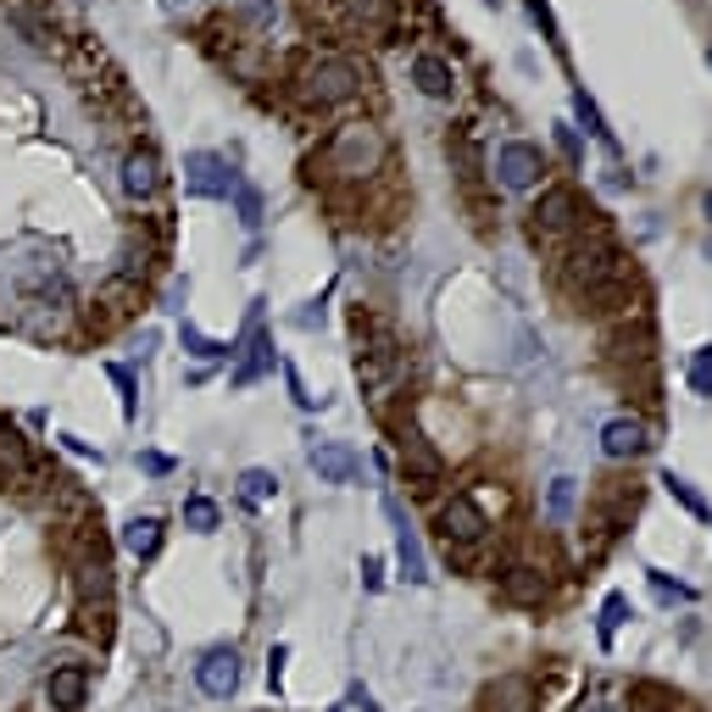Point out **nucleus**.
Wrapping results in <instances>:
<instances>
[{"label":"nucleus","mask_w":712,"mask_h":712,"mask_svg":"<svg viewBox=\"0 0 712 712\" xmlns=\"http://www.w3.org/2000/svg\"><path fill=\"white\" fill-rule=\"evenodd\" d=\"M317 167L328 178H373L378 167H385V134H378L373 123H340L335 134H328V146L317 151Z\"/></svg>","instance_id":"obj_1"},{"label":"nucleus","mask_w":712,"mask_h":712,"mask_svg":"<svg viewBox=\"0 0 712 712\" xmlns=\"http://www.w3.org/2000/svg\"><path fill=\"white\" fill-rule=\"evenodd\" d=\"M296 89H301L307 107H346V101H357V95L367 89V67L357 57H335V51H328V57H312L301 67Z\"/></svg>","instance_id":"obj_2"},{"label":"nucleus","mask_w":712,"mask_h":712,"mask_svg":"<svg viewBox=\"0 0 712 712\" xmlns=\"http://www.w3.org/2000/svg\"><path fill=\"white\" fill-rule=\"evenodd\" d=\"M567 284H574L579 296H619L624 290V262L607 246H585V251L567 257Z\"/></svg>","instance_id":"obj_3"},{"label":"nucleus","mask_w":712,"mask_h":712,"mask_svg":"<svg viewBox=\"0 0 712 712\" xmlns=\"http://www.w3.org/2000/svg\"><path fill=\"white\" fill-rule=\"evenodd\" d=\"M540 173H546V151L540 146H529V139H507V146L496 151V178H501V189H535L540 184Z\"/></svg>","instance_id":"obj_4"},{"label":"nucleus","mask_w":712,"mask_h":712,"mask_svg":"<svg viewBox=\"0 0 712 712\" xmlns=\"http://www.w3.org/2000/svg\"><path fill=\"white\" fill-rule=\"evenodd\" d=\"M440 535L446 546H479L490 535V512L479 507V496H451L440 507Z\"/></svg>","instance_id":"obj_5"},{"label":"nucleus","mask_w":712,"mask_h":712,"mask_svg":"<svg viewBox=\"0 0 712 712\" xmlns=\"http://www.w3.org/2000/svg\"><path fill=\"white\" fill-rule=\"evenodd\" d=\"M184 184H189V196L228 201L240 178L228 173V162H223V157H212V151H189V157H184Z\"/></svg>","instance_id":"obj_6"},{"label":"nucleus","mask_w":712,"mask_h":712,"mask_svg":"<svg viewBox=\"0 0 712 712\" xmlns=\"http://www.w3.org/2000/svg\"><path fill=\"white\" fill-rule=\"evenodd\" d=\"M307 462H312V473L323 485H357V473H362V457L346 440H312Z\"/></svg>","instance_id":"obj_7"},{"label":"nucleus","mask_w":712,"mask_h":712,"mask_svg":"<svg viewBox=\"0 0 712 712\" xmlns=\"http://www.w3.org/2000/svg\"><path fill=\"white\" fill-rule=\"evenodd\" d=\"M196 685H201L212 701L234 696V690H240V651H234V646H212V651L196 662Z\"/></svg>","instance_id":"obj_8"},{"label":"nucleus","mask_w":712,"mask_h":712,"mask_svg":"<svg viewBox=\"0 0 712 712\" xmlns=\"http://www.w3.org/2000/svg\"><path fill=\"white\" fill-rule=\"evenodd\" d=\"M579 217H585V212H579V196H574L567 184L546 189V196L535 201V228H540V234H567Z\"/></svg>","instance_id":"obj_9"},{"label":"nucleus","mask_w":712,"mask_h":712,"mask_svg":"<svg viewBox=\"0 0 712 712\" xmlns=\"http://www.w3.org/2000/svg\"><path fill=\"white\" fill-rule=\"evenodd\" d=\"M385 512H390V524H396V557H401V574H407L412 585H423V579H429V562H423L417 529L407 524V512H401V501H396V496H385Z\"/></svg>","instance_id":"obj_10"},{"label":"nucleus","mask_w":712,"mask_h":712,"mask_svg":"<svg viewBox=\"0 0 712 712\" xmlns=\"http://www.w3.org/2000/svg\"><path fill=\"white\" fill-rule=\"evenodd\" d=\"M601 451H607L612 462L646 457V451H651V435H646V423H640V417H612L607 429H601Z\"/></svg>","instance_id":"obj_11"},{"label":"nucleus","mask_w":712,"mask_h":712,"mask_svg":"<svg viewBox=\"0 0 712 712\" xmlns=\"http://www.w3.org/2000/svg\"><path fill=\"white\" fill-rule=\"evenodd\" d=\"M267 367H273V340H267L262 317L251 312V335H246V357H240V367H234V390H251Z\"/></svg>","instance_id":"obj_12"},{"label":"nucleus","mask_w":712,"mask_h":712,"mask_svg":"<svg viewBox=\"0 0 712 712\" xmlns=\"http://www.w3.org/2000/svg\"><path fill=\"white\" fill-rule=\"evenodd\" d=\"M401 457H407V479H412V490H435L440 485V457L423 446V435L417 429H401Z\"/></svg>","instance_id":"obj_13"},{"label":"nucleus","mask_w":712,"mask_h":712,"mask_svg":"<svg viewBox=\"0 0 712 712\" xmlns=\"http://www.w3.org/2000/svg\"><path fill=\"white\" fill-rule=\"evenodd\" d=\"M89 696V669H78V662H67V669H57L51 679H45V701H51L57 712H78Z\"/></svg>","instance_id":"obj_14"},{"label":"nucleus","mask_w":712,"mask_h":712,"mask_svg":"<svg viewBox=\"0 0 712 712\" xmlns=\"http://www.w3.org/2000/svg\"><path fill=\"white\" fill-rule=\"evenodd\" d=\"M123 189L134 201H151L157 189H162V162H157V151H128L123 157Z\"/></svg>","instance_id":"obj_15"},{"label":"nucleus","mask_w":712,"mask_h":712,"mask_svg":"<svg viewBox=\"0 0 712 712\" xmlns=\"http://www.w3.org/2000/svg\"><path fill=\"white\" fill-rule=\"evenodd\" d=\"M351 23H362V34L373 39H390L396 34V0H346Z\"/></svg>","instance_id":"obj_16"},{"label":"nucleus","mask_w":712,"mask_h":712,"mask_svg":"<svg viewBox=\"0 0 712 712\" xmlns=\"http://www.w3.org/2000/svg\"><path fill=\"white\" fill-rule=\"evenodd\" d=\"M412 84L429 95V101H446V95L457 89V73H451L446 57H417V62H412Z\"/></svg>","instance_id":"obj_17"},{"label":"nucleus","mask_w":712,"mask_h":712,"mask_svg":"<svg viewBox=\"0 0 712 712\" xmlns=\"http://www.w3.org/2000/svg\"><path fill=\"white\" fill-rule=\"evenodd\" d=\"M501 590H507V601L535 607V601L546 596V574H540V567H529V562H512L507 574H501Z\"/></svg>","instance_id":"obj_18"},{"label":"nucleus","mask_w":712,"mask_h":712,"mask_svg":"<svg viewBox=\"0 0 712 712\" xmlns=\"http://www.w3.org/2000/svg\"><path fill=\"white\" fill-rule=\"evenodd\" d=\"M0 473H7V479H28V473H34L28 440L12 429V423H0Z\"/></svg>","instance_id":"obj_19"},{"label":"nucleus","mask_w":712,"mask_h":712,"mask_svg":"<svg viewBox=\"0 0 712 712\" xmlns=\"http://www.w3.org/2000/svg\"><path fill=\"white\" fill-rule=\"evenodd\" d=\"M123 546H128V557H157L162 551V517H128L123 524Z\"/></svg>","instance_id":"obj_20"},{"label":"nucleus","mask_w":712,"mask_h":712,"mask_svg":"<svg viewBox=\"0 0 712 712\" xmlns=\"http://www.w3.org/2000/svg\"><path fill=\"white\" fill-rule=\"evenodd\" d=\"M485 701H490V712H529L535 690H529L524 679H501V685H496V690H490Z\"/></svg>","instance_id":"obj_21"},{"label":"nucleus","mask_w":712,"mask_h":712,"mask_svg":"<svg viewBox=\"0 0 712 712\" xmlns=\"http://www.w3.org/2000/svg\"><path fill=\"white\" fill-rule=\"evenodd\" d=\"M273 496H278V479H273L267 467H246V473H240V501H246V507H262V501H273Z\"/></svg>","instance_id":"obj_22"},{"label":"nucleus","mask_w":712,"mask_h":712,"mask_svg":"<svg viewBox=\"0 0 712 712\" xmlns=\"http://www.w3.org/2000/svg\"><path fill=\"white\" fill-rule=\"evenodd\" d=\"M184 529L212 535V529H217V501H212V496H189V501H184Z\"/></svg>","instance_id":"obj_23"},{"label":"nucleus","mask_w":712,"mask_h":712,"mask_svg":"<svg viewBox=\"0 0 712 712\" xmlns=\"http://www.w3.org/2000/svg\"><path fill=\"white\" fill-rule=\"evenodd\" d=\"M178 335H184V351H196L201 362H217V357H234V346H223V340H207V335H201V328H196V323H184V328H178Z\"/></svg>","instance_id":"obj_24"},{"label":"nucleus","mask_w":712,"mask_h":712,"mask_svg":"<svg viewBox=\"0 0 712 712\" xmlns=\"http://www.w3.org/2000/svg\"><path fill=\"white\" fill-rule=\"evenodd\" d=\"M624 619H629V596H624V590H612L607 607H601V646H612V635H619Z\"/></svg>","instance_id":"obj_25"},{"label":"nucleus","mask_w":712,"mask_h":712,"mask_svg":"<svg viewBox=\"0 0 712 712\" xmlns=\"http://www.w3.org/2000/svg\"><path fill=\"white\" fill-rule=\"evenodd\" d=\"M662 485H669V496H674L685 512H696V517H707V512H712V507L696 496V485H690V479H679V473H662Z\"/></svg>","instance_id":"obj_26"},{"label":"nucleus","mask_w":712,"mask_h":712,"mask_svg":"<svg viewBox=\"0 0 712 712\" xmlns=\"http://www.w3.org/2000/svg\"><path fill=\"white\" fill-rule=\"evenodd\" d=\"M574 117H579V123H585V128H590V134L601 139V146H612V128L601 123V112H596V101H590L585 89H574Z\"/></svg>","instance_id":"obj_27"},{"label":"nucleus","mask_w":712,"mask_h":712,"mask_svg":"<svg viewBox=\"0 0 712 712\" xmlns=\"http://www.w3.org/2000/svg\"><path fill=\"white\" fill-rule=\"evenodd\" d=\"M107 378L117 385V396H123V417H134L139 412V390H134V373L123 367V362H107Z\"/></svg>","instance_id":"obj_28"},{"label":"nucleus","mask_w":712,"mask_h":712,"mask_svg":"<svg viewBox=\"0 0 712 712\" xmlns=\"http://www.w3.org/2000/svg\"><path fill=\"white\" fill-rule=\"evenodd\" d=\"M690 390H696V396H712V346H701V351L690 357Z\"/></svg>","instance_id":"obj_29"},{"label":"nucleus","mask_w":712,"mask_h":712,"mask_svg":"<svg viewBox=\"0 0 712 712\" xmlns=\"http://www.w3.org/2000/svg\"><path fill=\"white\" fill-rule=\"evenodd\" d=\"M546 512H551V517H567V512H574V479H551V490H546Z\"/></svg>","instance_id":"obj_30"},{"label":"nucleus","mask_w":712,"mask_h":712,"mask_svg":"<svg viewBox=\"0 0 712 712\" xmlns=\"http://www.w3.org/2000/svg\"><path fill=\"white\" fill-rule=\"evenodd\" d=\"M234 201H240V223H246V228L262 223V196H257L251 184H234Z\"/></svg>","instance_id":"obj_31"},{"label":"nucleus","mask_w":712,"mask_h":712,"mask_svg":"<svg viewBox=\"0 0 712 712\" xmlns=\"http://www.w3.org/2000/svg\"><path fill=\"white\" fill-rule=\"evenodd\" d=\"M557 151L574 162V167H585V146H579V134H574V123H557Z\"/></svg>","instance_id":"obj_32"},{"label":"nucleus","mask_w":712,"mask_h":712,"mask_svg":"<svg viewBox=\"0 0 712 712\" xmlns=\"http://www.w3.org/2000/svg\"><path fill=\"white\" fill-rule=\"evenodd\" d=\"M651 590H657L662 601H696V590H690V585H674L669 574H651Z\"/></svg>","instance_id":"obj_33"},{"label":"nucleus","mask_w":712,"mask_h":712,"mask_svg":"<svg viewBox=\"0 0 712 712\" xmlns=\"http://www.w3.org/2000/svg\"><path fill=\"white\" fill-rule=\"evenodd\" d=\"M701 212H707V223H712V196H707V207H701Z\"/></svg>","instance_id":"obj_34"},{"label":"nucleus","mask_w":712,"mask_h":712,"mask_svg":"<svg viewBox=\"0 0 712 712\" xmlns=\"http://www.w3.org/2000/svg\"><path fill=\"white\" fill-rule=\"evenodd\" d=\"M707 62H712V51H707Z\"/></svg>","instance_id":"obj_35"}]
</instances>
